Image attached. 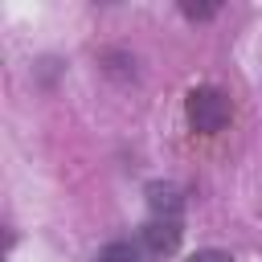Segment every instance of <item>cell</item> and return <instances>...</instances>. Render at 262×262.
I'll list each match as a JSON object with an SVG mask.
<instances>
[{
	"label": "cell",
	"instance_id": "6da1fadb",
	"mask_svg": "<svg viewBox=\"0 0 262 262\" xmlns=\"http://www.w3.org/2000/svg\"><path fill=\"white\" fill-rule=\"evenodd\" d=\"M184 111H188L192 131H201V135H217V131H225V123L233 119L229 94L217 90V86H196V90H188Z\"/></svg>",
	"mask_w": 262,
	"mask_h": 262
},
{
	"label": "cell",
	"instance_id": "7a4b0ae2",
	"mask_svg": "<svg viewBox=\"0 0 262 262\" xmlns=\"http://www.w3.org/2000/svg\"><path fill=\"white\" fill-rule=\"evenodd\" d=\"M180 233H184V221H172V217H147L143 229H139V250L151 254V258H164L180 246Z\"/></svg>",
	"mask_w": 262,
	"mask_h": 262
},
{
	"label": "cell",
	"instance_id": "3957f363",
	"mask_svg": "<svg viewBox=\"0 0 262 262\" xmlns=\"http://www.w3.org/2000/svg\"><path fill=\"white\" fill-rule=\"evenodd\" d=\"M147 209H151V217H172V221H184V196H180V188L176 184H147Z\"/></svg>",
	"mask_w": 262,
	"mask_h": 262
},
{
	"label": "cell",
	"instance_id": "277c9868",
	"mask_svg": "<svg viewBox=\"0 0 262 262\" xmlns=\"http://www.w3.org/2000/svg\"><path fill=\"white\" fill-rule=\"evenodd\" d=\"M94 262H143V250L139 242H106Z\"/></svg>",
	"mask_w": 262,
	"mask_h": 262
},
{
	"label": "cell",
	"instance_id": "5b68a950",
	"mask_svg": "<svg viewBox=\"0 0 262 262\" xmlns=\"http://www.w3.org/2000/svg\"><path fill=\"white\" fill-rule=\"evenodd\" d=\"M180 12H184L188 20H209V16L217 12V4H180Z\"/></svg>",
	"mask_w": 262,
	"mask_h": 262
},
{
	"label": "cell",
	"instance_id": "8992f818",
	"mask_svg": "<svg viewBox=\"0 0 262 262\" xmlns=\"http://www.w3.org/2000/svg\"><path fill=\"white\" fill-rule=\"evenodd\" d=\"M188 262H237L233 254H225V250H196Z\"/></svg>",
	"mask_w": 262,
	"mask_h": 262
}]
</instances>
